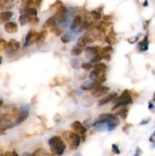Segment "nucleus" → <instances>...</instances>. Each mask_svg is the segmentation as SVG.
<instances>
[{
  "label": "nucleus",
  "mask_w": 155,
  "mask_h": 156,
  "mask_svg": "<svg viewBox=\"0 0 155 156\" xmlns=\"http://www.w3.org/2000/svg\"><path fill=\"white\" fill-rule=\"evenodd\" d=\"M61 41L64 44L69 43L71 41V37H70L69 34H64L63 36L61 37Z\"/></svg>",
  "instance_id": "c756f323"
},
{
  "label": "nucleus",
  "mask_w": 155,
  "mask_h": 156,
  "mask_svg": "<svg viewBox=\"0 0 155 156\" xmlns=\"http://www.w3.org/2000/svg\"><path fill=\"white\" fill-rule=\"evenodd\" d=\"M128 111H129V110H128L126 108H121V109H120L119 111H117L116 114H115V115L120 116V117H121L122 119L125 120V119H126V117H127Z\"/></svg>",
  "instance_id": "b1692460"
},
{
  "label": "nucleus",
  "mask_w": 155,
  "mask_h": 156,
  "mask_svg": "<svg viewBox=\"0 0 155 156\" xmlns=\"http://www.w3.org/2000/svg\"><path fill=\"white\" fill-rule=\"evenodd\" d=\"M71 128H72L73 130L76 133L79 134V135L84 136L85 135L87 132V128L82 124L81 122L79 121H74L71 124Z\"/></svg>",
  "instance_id": "9d476101"
},
{
  "label": "nucleus",
  "mask_w": 155,
  "mask_h": 156,
  "mask_svg": "<svg viewBox=\"0 0 155 156\" xmlns=\"http://www.w3.org/2000/svg\"><path fill=\"white\" fill-rule=\"evenodd\" d=\"M109 91V87L106 86H103V85H100L98 86L95 87L94 88H93L91 91V95H93L94 97H101V96L105 95L108 93V91Z\"/></svg>",
  "instance_id": "0eeeda50"
},
{
  "label": "nucleus",
  "mask_w": 155,
  "mask_h": 156,
  "mask_svg": "<svg viewBox=\"0 0 155 156\" xmlns=\"http://www.w3.org/2000/svg\"><path fill=\"white\" fill-rule=\"evenodd\" d=\"M149 110H150L152 112L155 113V106L152 104V102H149Z\"/></svg>",
  "instance_id": "58836bf2"
},
{
  "label": "nucleus",
  "mask_w": 155,
  "mask_h": 156,
  "mask_svg": "<svg viewBox=\"0 0 155 156\" xmlns=\"http://www.w3.org/2000/svg\"><path fill=\"white\" fill-rule=\"evenodd\" d=\"M62 136L65 139L66 143L69 144V148L71 150H75L81 143V137L79 134L76 133L65 131L62 133Z\"/></svg>",
  "instance_id": "f03ea898"
},
{
  "label": "nucleus",
  "mask_w": 155,
  "mask_h": 156,
  "mask_svg": "<svg viewBox=\"0 0 155 156\" xmlns=\"http://www.w3.org/2000/svg\"><path fill=\"white\" fill-rule=\"evenodd\" d=\"M132 126V125H131V124H127V125H126V126H125L124 127H123V131L126 130V129H127L128 127H129V126Z\"/></svg>",
  "instance_id": "37998d69"
},
{
  "label": "nucleus",
  "mask_w": 155,
  "mask_h": 156,
  "mask_svg": "<svg viewBox=\"0 0 155 156\" xmlns=\"http://www.w3.org/2000/svg\"><path fill=\"white\" fill-rule=\"evenodd\" d=\"M150 141L151 142V143H155V135L154 134H153V135L150 137Z\"/></svg>",
  "instance_id": "a19ab883"
},
{
  "label": "nucleus",
  "mask_w": 155,
  "mask_h": 156,
  "mask_svg": "<svg viewBox=\"0 0 155 156\" xmlns=\"http://www.w3.org/2000/svg\"><path fill=\"white\" fill-rule=\"evenodd\" d=\"M2 105H3V101L0 99V109H1V108H2Z\"/></svg>",
  "instance_id": "c03bdc74"
},
{
  "label": "nucleus",
  "mask_w": 155,
  "mask_h": 156,
  "mask_svg": "<svg viewBox=\"0 0 155 156\" xmlns=\"http://www.w3.org/2000/svg\"><path fill=\"white\" fill-rule=\"evenodd\" d=\"M4 155V154H3V152H2V149H0V155Z\"/></svg>",
  "instance_id": "49530a36"
},
{
  "label": "nucleus",
  "mask_w": 155,
  "mask_h": 156,
  "mask_svg": "<svg viewBox=\"0 0 155 156\" xmlns=\"http://www.w3.org/2000/svg\"><path fill=\"white\" fill-rule=\"evenodd\" d=\"M13 12L10 11H5V12H0V21L3 22H7L13 16Z\"/></svg>",
  "instance_id": "f3484780"
},
{
  "label": "nucleus",
  "mask_w": 155,
  "mask_h": 156,
  "mask_svg": "<svg viewBox=\"0 0 155 156\" xmlns=\"http://www.w3.org/2000/svg\"><path fill=\"white\" fill-rule=\"evenodd\" d=\"M6 45H7V42L4 39H1L0 38V52L3 51V50H5Z\"/></svg>",
  "instance_id": "2f4dec72"
},
{
  "label": "nucleus",
  "mask_w": 155,
  "mask_h": 156,
  "mask_svg": "<svg viewBox=\"0 0 155 156\" xmlns=\"http://www.w3.org/2000/svg\"><path fill=\"white\" fill-rule=\"evenodd\" d=\"M102 59H103V56L100 54V53H99L97 54L94 55V57L91 59V62H93V63H97V62H100Z\"/></svg>",
  "instance_id": "cd10ccee"
},
{
  "label": "nucleus",
  "mask_w": 155,
  "mask_h": 156,
  "mask_svg": "<svg viewBox=\"0 0 155 156\" xmlns=\"http://www.w3.org/2000/svg\"><path fill=\"white\" fill-rule=\"evenodd\" d=\"M150 20H148V21H144V29H147V27H148L149 24H150Z\"/></svg>",
  "instance_id": "ea45409f"
},
{
  "label": "nucleus",
  "mask_w": 155,
  "mask_h": 156,
  "mask_svg": "<svg viewBox=\"0 0 155 156\" xmlns=\"http://www.w3.org/2000/svg\"><path fill=\"white\" fill-rule=\"evenodd\" d=\"M4 155L5 156H11V155H15V156H17L18 155V153L17 152H15V151H8V152H5L4 153Z\"/></svg>",
  "instance_id": "4c0bfd02"
},
{
  "label": "nucleus",
  "mask_w": 155,
  "mask_h": 156,
  "mask_svg": "<svg viewBox=\"0 0 155 156\" xmlns=\"http://www.w3.org/2000/svg\"><path fill=\"white\" fill-rule=\"evenodd\" d=\"M48 144L52 153L56 155H62L66 148L65 142L60 136H55L50 138L48 140Z\"/></svg>",
  "instance_id": "f257e3e1"
},
{
  "label": "nucleus",
  "mask_w": 155,
  "mask_h": 156,
  "mask_svg": "<svg viewBox=\"0 0 155 156\" xmlns=\"http://www.w3.org/2000/svg\"><path fill=\"white\" fill-rule=\"evenodd\" d=\"M5 30L7 33L14 34L18 31V24L14 21H7L4 25Z\"/></svg>",
  "instance_id": "ddd939ff"
},
{
  "label": "nucleus",
  "mask_w": 155,
  "mask_h": 156,
  "mask_svg": "<svg viewBox=\"0 0 155 156\" xmlns=\"http://www.w3.org/2000/svg\"><path fill=\"white\" fill-rule=\"evenodd\" d=\"M14 0H0V6H4L9 3L12 2Z\"/></svg>",
  "instance_id": "e433bc0d"
},
{
  "label": "nucleus",
  "mask_w": 155,
  "mask_h": 156,
  "mask_svg": "<svg viewBox=\"0 0 155 156\" xmlns=\"http://www.w3.org/2000/svg\"><path fill=\"white\" fill-rule=\"evenodd\" d=\"M138 38H139L138 36L132 37H130L129 39H128V42L129 44H135V42H137V41H138Z\"/></svg>",
  "instance_id": "c9c22d12"
},
{
  "label": "nucleus",
  "mask_w": 155,
  "mask_h": 156,
  "mask_svg": "<svg viewBox=\"0 0 155 156\" xmlns=\"http://www.w3.org/2000/svg\"><path fill=\"white\" fill-rule=\"evenodd\" d=\"M93 68L105 70V71H106V69H107V67H106V66L105 65L104 63H103V62H100L95 63V65L93 66Z\"/></svg>",
  "instance_id": "bb28decb"
},
{
  "label": "nucleus",
  "mask_w": 155,
  "mask_h": 156,
  "mask_svg": "<svg viewBox=\"0 0 155 156\" xmlns=\"http://www.w3.org/2000/svg\"><path fill=\"white\" fill-rule=\"evenodd\" d=\"M85 53L90 55H96L100 52V48L97 46L96 47H87L84 49Z\"/></svg>",
  "instance_id": "6ab92c4d"
},
{
  "label": "nucleus",
  "mask_w": 155,
  "mask_h": 156,
  "mask_svg": "<svg viewBox=\"0 0 155 156\" xmlns=\"http://www.w3.org/2000/svg\"><path fill=\"white\" fill-rule=\"evenodd\" d=\"M144 5V6H147V5H148V2H147V0H145V2H144V5Z\"/></svg>",
  "instance_id": "a18cd8bd"
},
{
  "label": "nucleus",
  "mask_w": 155,
  "mask_h": 156,
  "mask_svg": "<svg viewBox=\"0 0 155 156\" xmlns=\"http://www.w3.org/2000/svg\"><path fill=\"white\" fill-rule=\"evenodd\" d=\"M47 34H48V32L45 30L40 32L39 34H38V38H37V41H36V43H38V44H41V43L43 42V41H45L46 37Z\"/></svg>",
  "instance_id": "393cba45"
},
{
  "label": "nucleus",
  "mask_w": 155,
  "mask_h": 156,
  "mask_svg": "<svg viewBox=\"0 0 155 156\" xmlns=\"http://www.w3.org/2000/svg\"><path fill=\"white\" fill-rule=\"evenodd\" d=\"M38 34H39V33L34 31V30H30L28 32V34H27V36H26L24 46L25 47H28V46H30L32 44L36 43L38 38Z\"/></svg>",
  "instance_id": "6e6552de"
},
{
  "label": "nucleus",
  "mask_w": 155,
  "mask_h": 156,
  "mask_svg": "<svg viewBox=\"0 0 155 156\" xmlns=\"http://www.w3.org/2000/svg\"><path fill=\"white\" fill-rule=\"evenodd\" d=\"M153 102H154V103H155V93H154V94H153Z\"/></svg>",
  "instance_id": "de8ad7c7"
},
{
  "label": "nucleus",
  "mask_w": 155,
  "mask_h": 156,
  "mask_svg": "<svg viewBox=\"0 0 155 156\" xmlns=\"http://www.w3.org/2000/svg\"><path fill=\"white\" fill-rule=\"evenodd\" d=\"M81 23H82L81 17L80 15H76V16L74 17V19H73L71 25H70V28H71V30H74V29L77 28L78 26H80Z\"/></svg>",
  "instance_id": "a211bd4d"
},
{
  "label": "nucleus",
  "mask_w": 155,
  "mask_h": 156,
  "mask_svg": "<svg viewBox=\"0 0 155 156\" xmlns=\"http://www.w3.org/2000/svg\"><path fill=\"white\" fill-rule=\"evenodd\" d=\"M70 79H66V78H56L53 81V86H56V85H60L62 84L66 83L67 82H69Z\"/></svg>",
  "instance_id": "4be33fe9"
},
{
  "label": "nucleus",
  "mask_w": 155,
  "mask_h": 156,
  "mask_svg": "<svg viewBox=\"0 0 155 156\" xmlns=\"http://www.w3.org/2000/svg\"><path fill=\"white\" fill-rule=\"evenodd\" d=\"M67 15V9L63 5H59L56 9V14H55V18L57 20L59 23H63L66 20Z\"/></svg>",
  "instance_id": "423d86ee"
},
{
  "label": "nucleus",
  "mask_w": 155,
  "mask_h": 156,
  "mask_svg": "<svg viewBox=\"0 0 155 156\" xmlns=\"http://www.w3.org/2000/svg\"><path fill=\"white\" fill-rule=\"evenodd\" d=\"M148 35L147 34L144 37V40H143L142 41H141V42H139V44H138V48H139L140 51H147V50H148Z\"/></svg>",
  "instance_id": "dca6fc26"
},
{
  "label": "nucleus",
  "mask_w": 155,
  "mask_h": 156,
  "mask_svg": "<svg viewBox=\"0 0 155 156\" xmlns=\"http://www.w3.org/2000/svg\"><path fill=\"white\" fill-rule=\"evenodd\" d=\"M101 85L99 82H94V81H92V82H85L81 85V88L84 91H91L93 88H94L95 87L98 86V85Z\"/></svg>",
  "instance_id": "4468645a"
},
{
  "label": "nucleus",
  "mask_w": 155,
  "mask_h": 156,
  "mask_svg": "<svg viewBox=\"0 0 155 156\" xmlns=\"http://www.w3.org/2000/svg\"><path fill=\"white\" fill-rule=\"evenodd\" d=\"M50 30H51L52 33L54 34L56 36H59V35L62 34V30H61V29H59V27L56 26V25L53 26V27L50 28Z\"/></svg>",
  "instance_id": "a878e982"
},
{
  "label": "nucleus",
  "mask_w": 155,
  "mask_h": 156,
  "mask_svg": "<svg viewBox=\"0 0 155 156\" xmlns=\"http://www.w3.org/2000/svg\"><path fill=\"white\" fill-rule=\"evenodd\" d=\"M112 151L114 154H116V155H119L120 153L119 148V146L116 144H112Z\"/></svg>",
  "instance_id": "473e14b6"
},
{
  "label": "nucleus",
  "mask_w": 155,
  "mask_h": 156,
  "mask_svg": "<svg viewBox=\"0 0 155 156\" xmlns=\"http://www.w3.org/2000/svg\"><path fill=\"white\" fill-rule=\"evenodd\" d=\"M91 16L94 18V20H96V21H97V20H100L102 17L100 12H97V11H96V10L92 11V12H91Z\"/></svg>",
  "instance_id": "c85d7f7f"
},
{
  "label": "nucleus",
  "mask_w": 155,
  "mask_h": 156,
  "mask_svg": "<svg viewBox=\"0 0 155 156\" xmlns=\"http://www.w3.org/2000/svg\"><path fill=\"white\" fill-rule=\"evenodd\" d=\"M153 134H154V135H155V131H154V133H153Z\"/></svg>",
  "instance_id": "8fccbe9b"
},
{
  "label": "nucleus",
  "mask_w": 155,
  "mask_h": 156,
  "mask_svg": "<svg viewBox=\"0 0 155 156\" xmlns=\"http://www.w3.org/2000/svg\"><path fill=\"white\" fill-rule=\"evenodd\" d=\"M116 97H117V93L116 92L110 93V94H109L108 95H106V97L103 98H102L101 100L99 101L98 105H100V106H101V105H106V104L109 103V102L113 101L114 99H115Z\"/></svg>",
  "instance_id": "2eb2a0df"
},
{
  "label": "nucleus",
  "mask_w": 155,
  "mask_h": 156,
  "mask_svg": "<svg viewBox=\"0 0 155 156\" xmlns=\"http://www.w3.org/2000/svg\"><path fill=\"white\" fill-rule=\"evenodd\" d=\"M81 68L84 69V70H90L91 69L93 68V66L91 65L90 62H88V63H83L81 65Z\"/></svg>",
  "instance_id": "72a5a7b5"
},
{
  "label": "nucleus",
  "mask_w": 155,
  "mask_h": 156,
  "mask_svg": "<svg viewBox=\"0 0 155 156\" xmlns=\"http://www.w3.org/2000/svg\"><path fill=\"white\" fill-rule=\"evenodd\" d=\"M149 121H150V118H149L148 120H143V121L141 123V125H143V124H147V123H148Z\"/></svg>",
  "instance_id": "79ce46f5"
},
{
  "label": "nucleus",
  "mask_w": 155,
  "mask_h": 156,
  "mask_svg": "<svg viewBox=\"0 0 155 156\" xmlns=\"http://www.w3.org/2000/svg\"><path fill=\"white\" fill-rule=\"evenodd\" d=\"M56 18H55V17H50V18H48V19L46 21L45 24H43V28H51L53 26L56 24Z\"/></svg>",
  "instance_id": "aec40b11"
},
{
  "label": "nucleus",
  "mask_w": 155,
  "mask_h": 156,
  "mask_svg": "<svg viewBox=\"0 0 155 156\" xmlns=\"http://www.w3.org/2000/svg\"><path fill=\"white\" fill-rule=\"evenodd\" d=\"M112 51H113V50H112V47L111 46H106V47L100 49V53L103 56V59H104L106 61H109L111 58L110 55L112 53Z\"/></svg>",
  "instance_id": "f8f14e48"
},
{
  "label": "nucleus",
  "mask_w": 155,
  "mask_h": 156,
  "mask_svg": "<svg viewBox=\"0 0 155 156\" xmlns=\"http://www.w3.org/2000/svg\"><path fill=\"white\" fill-rule=\"evenodd\" d=\"M94 38L91 36V35H84V36L81 37L78 39L77 43V45L79 46V47H81L83 48H84L85 46L87 45L89 43H92L94 41Z\"/></svg>",
  "instance_id": "9b49d317"
},
{
  "label": "nucleus",
  "mask_w": 155,
  "mask_h": 156,
  "mask_svg": "<svg viewBox=\"0 0 155 156\" xmlns=\"http://www.w3.org/2000/svg\"><path fill=\"white\" fill-rule=\"evenodd\" d=\"M21 47V44L18 41H17L15 39H11L9 42L7 43V45H6L5 50L9 53H13L15 52L18 51L20 49Z\"/></svg>",
  "instance_id": "1a4fd4ad"
},
{
  "label": "nucleus",
  "mask_w": 155,
  "mask_h": 156,
  "mask_svg": "<svg viewBox=\"0 0 155 156\" xmlns=\"http://www.w3.org/2000/svg\"><path fill=\"white\" fill-rule=\"evenodd\" d=\"M133 102V99H132V94L131 91H125L121 95L119 98H117L116 100L115 101V105H114L112 111L117 109L119 108H122V107L127 106V105H130Z\"/></svg>",
  "instance_id": "7ed1b4c3"
},
{
  "label": "nucleus",
  "mask_w": 155,
  "mask_h": 156,
  "mask_svg": "<svg viewBox=\"0 0 155 156\" xmlns=\"http://www.w3.org/2000/svg\"><path fill=\"white\" fill-rule=\"evenodd\" d=\"M2 62V58L1 56H0V65H1Z\"/></svg>",
  "instance_id": "09e8293b"
},
{
  "label": "nucleus",
  "mask_w": 155,
  "mask_h": 156,
  "mask_svg": "<svg viewBox=\"0 0 155 156\" xmlns=\"http://www.w3.org/2000/svg\"><path fill=\"white\" fill-rule=\"evenodd\" d=\"M105 41H106V42L108 43L109 45H112V44H115L116 39H115V34L113 33V31H111L110 33L108 34V36L105 38Z\"/></svg>",
  "instance_id": "412c9836"
},
{
  "label": "nucleus",
  "mask_w": 155,
  "mask_h": 156,
  "mask_svg": "<svg viewBox=\"0 0 155 156\" xmlns=\"http://www.w3.org/2000/svg\"><path fill=\"white\" fill-rule=\"evenodd\" d=\"M38 23H39V18H38L36 16H34L31 18V20H30L29 24H32V25H36V24H37Z\"/></svg>",
  "instance_id": "f704fd0d"
},
{
  "label": "nucleus",
  "mask_w": 155,
  "mask_h": 156,
  "mask_svg": "<svg viewBox=\"0 0 155 156\" xmlns=\"http://www.w3.org/2000/svg\"><path fill=\"white\" fill-rule=\"evenodd\" d=\"M29 113H30V111H29V108L27 105H24V106L21 107L16 117L17 124H21L23 122L25 121L27 117H29Z\"/></svg>",
  "instance_id": "39448f33"
},
{
  "label": "nucleus",
  "mask_w": 155,
  "mask_h": 156,
  "mask_svg": "<svg viewBox=\"0 0 155 156\" xmlns=\"http://www.w3.org/2000/svg\"><path fill=\"white\" fill-rule=\"evenodd\" d=\"M33 155H49L48 153L45 152V151L42 149H38L32 154Z\"/></svg>",
  "instance_id": "7c9ffc66"
},
{
  "label": "nucleus",
  "mask_w": 155,
  "mask_h": 156,
  "mask_svg": "<svg viewBox=\"0 0 155 156\" xmlns=\"http://www.w3.org/2000/svg\"><path fill=\"white\" fill-rule=\"evenodd\" d=\"M83 50H84L83 47H79V46L77 45L76 47H74V48L71 50V54L72 55V56H79V55L81 54L82 52H83Z\"/></svg>",
  "instance_id": "5701e85b"
},
{
  "label": "nucleus",
  "mask_w": 155,
  "mask_h": 156,
  "mask_svg": "<svg viewBox=\"0 0 155 156\" xmlns=\"http://www.w3.org/2000/svg\"><path fill=\"white\" fill-rule=\"evenodd\" d=\"M90 79L94 82H97L100 84L106 81V71L94 68L93 71L90 73Z\"/></svg>",
  "instance_id": "20e7f679"
}]
</instances>
